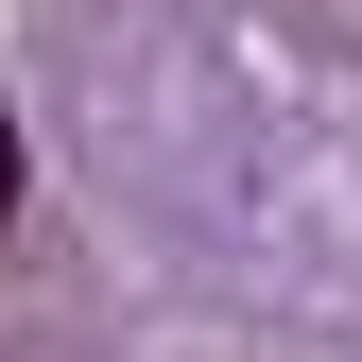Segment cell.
Segmentation results:
<instances>
[{
    "label": "cell",
    "instance_id": "obj_1",
    "mask_svg": "<svg viewBox=\"0 0 362 362\" xmlns=\"http://www.w3.org/2000/svg\"><path fill=\"white\" fill-rule=\"evenodd\" d=\"M0 207H18V121H0Z\"/></svg>",
    "mask_w": 362,
    "mask_h": 362
}]
</instances>
